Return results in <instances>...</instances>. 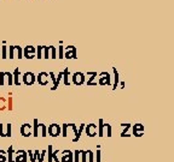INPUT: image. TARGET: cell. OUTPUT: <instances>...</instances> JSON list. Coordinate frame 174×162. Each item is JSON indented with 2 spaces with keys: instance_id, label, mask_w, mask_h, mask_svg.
Returning <instances> with one entry per match:
<instances>
[{
  "instance_id": "obj_36",
  "label": "cell",
  "mask_w": 174,
  "mask_h": 162,
  "mask_svg": "<svg viewBox=\"0 0 174 162\" xmlns=\"http://www.w3.org/2000/svg\"><path fill=\"white\" fill-rule=\"evenodd\" d=\"M86 152H87V157H88L87 162H94V152L92 150H86Z\"/></svg>"
},
{
  "instance_id": "obj_10",
  "label": "cell",
  "mask_w": 174,
  "mask_h": 162,
  "mask_svg": "<svg viewBox=\"0 0 174 162\" xmlns=\"http://www.w3.org/2000/svg\"><path fill=\"white\" fill-rule=\"evenodd\" d=\"M36 82L40 84V85H47L48 84V82H50V75L47 73V72H40L39 75H38V77H36Z\"/></svg>"
},
{
  "instance_id": "obj_34",
  "label": "cell",
  "mask_w": 174,
  "mask_h": 162,
  "mask_svg": "<svg viewBox=\"0 0 174 162\" xmlns=\"http://www.w3.org/2000/svg\"><path fill=\"white\" fill-rule=\"evenodd\" d=\"M7 161V154L5 150L0 149V162H6Z\"/></svg>"
},
{
  "instance_id": "obj_6",
  "label": "cell",
  "mask_w": 174,
  "mask_h": 162,
  "mask_svg": "<svg viewBox=\"0 0 174 162\" xmlns=\"http://www.w3.org/2000/svg\"><path fill=\"white\" fill-rule=\"evenodd\" d=\"M64 58L67 59H76L77 58V49L75 46H68L64 48Z\"/></svg>"
},
{
  "instance_id": "obj_41",
  "label": "cell",
  "mask_w": 174,
  "mask_h": 162,
  "mask_svg": "<svg viewBox=\"0 0 174 162\" xmlns=\"http://www.w3.org/2000/svg\"><path fill=\"white\" fill-rule=\"evenodd\" d=\"M58 59H64V47L62 44L58 47Z\"/></svg>"
},
{
  "instance_id": "obj_2",
  "label": "cell",
  "mask_w": 174,
  "mask_h": 162,
  "mask_svg": "<svg viewBox=\"0 0 174 162\" xmlns=\"http://www.w3.org/2000/svg\"><path fill=\"white\" fill-rule=\"evenodd\" d=\"M7 84L9 87L14 84V77H12V73L11 72H5V71H1L0 72V85H5Z\"/></svg>"
},
{
  "instance_id": "obj_44",
  "label": "cell",
  "mask_w": 174,
  "mask_h": 162,
  "mask_svg": "<svg viewBox=\"0 0 174 162\" xmlns=\"http://www.w3.org/2000/svg\"><path fill=\"white\" fill-rule=\"evenodd\" d=\"M101 156H102V151H101V145H97V152H96V157H97V162H101Z\"/></svg>"
},
{
  "instance_id": "obj_15",
  "label": "cell",
  "mask_w": 174,
  "mask_h": 162,
  "mask_svg": "<svg viewBox=\"0 0 174 162\" xmlns=\"http://www.w3.org/2000/svg\"><path fill=\"white\" fill-rule=\"evenodd\" d=\"M19 132H21V135L23 136V137H29V136H31V125L30 124H23L21 127H19Z\"/></svg>"
},
{
  "instance_id": "obj_37",
  "label": "cell",
  "mask_w": 174,
  "mask_h": 162,
  "mask_svg": "<svg viewBox=\"0 0 174 162\" xmlns=\"http://www.w3.org/2000/svg\"><path fill=\"white\" fill-rule=\"evenodd\" d=\"M80 162H87L86 150H80Z\"/></svg>"
},
{
  "instance_id": "obj_16",
  "label": "cell",
  "mask_w": 174,
  "mask_h": 162,
  "mask_svg": "<svg viewBox=\"0 0 174 162\" xmlns=\"http://www.w3.org/2000/svg\"><path fill=\"white\" fill-rule=\"evenodd\" d=\"M70 71L68 70V68H64V71H63V83H64V85L65 87H69L70 85Z\"/></svg>"
},
{
  "instance_id": "obj_38",
  "label": "cell",
  "mask_w": 174,
  "mask_h": 162,
  "mask_svg": "<svg viewBox=\"0 0 174 162\" xmlns=\"http://www.w3.org/2000/svg\"><path fill=\"white\" fill-rule=\"evenodd\" d=\"M39 159H40V151L34 150L33 151V162H39Z\"/></svg>"
},
{
  "instance_id": "obj_17",
  "label": "cell",
  "mask_w": 174,
  "mask_h": 162,
  "mask_svg": "<svg viewBox=\"0 0 174 162\" xmlns=\"http://www.w3.org/2000/svg\"><path fill=\"white\" fill-rule=\"evenodd\" d=\"M12 77H14V85H17V87H19L21 85V79H19V77H21V71H19V68H16L14 71V73H12Z\"/></svg>"
},
{
  "instance_id": "obj_35",
  "label": "cell",
  "mask_w": 174,
  "mask_h": 162,
  "mask_svg": "<svg viewBox=\"0 0 174 162\" xmlns=\"http://www.w3.org/2000/svg\"><path fill=\"white\" fill-rule=\"evenodd\" d=\"M7 109H9L10 112H11V110L14 109V98H12L11 94H10L9 98H7Z\"/></svg>"
},
{
  "instance_id": "obj_24",
  "label": "cell",
  "mask_w": 174,
  "mask_h": 162,
  "mask_svg": "<svg viewBox=\"0 0 174 162\" xmlns=\"http://www.w3.org/2000/svg\"><path fill=\"white\" fill-rule=\"evenodd\" d=\"M39 135L41 137L47 136V126L45 124H39Z\"/></svg>"
},
{
  "instance_id": "obj_40",
  "label": "cell",
  "mask_w": 174,
  "mask_h": 162,
  "mask_svg": "<svg viewBox=\"0 0 174 162\" xmlns=\"http://www.w3.org/2000/svg\"><path fill=\"white\" fill-rule=\"evenodd\" d=\"M9 49H7V56L10 58V59H14V46H10V47H7Z\"/></svg>"
},
{
  "instance_id": "obj_27",
  "label": "cell",
  "mask_w": 174,
  "mask_h": 162,
  "mask_svg": "<svg viewBox=\"0 0 174 162\" xmlns=\"http://www.w3.org/2000/svg\"><path fill=\"white\" fill-rule=\"evenodd\" d=\"M60 135H62V137H64V138L68 137V124L60 125Z\"/></svg>"
},
{
  "instance_id": "obj_3",
  "label": "cell",
  "mask_w": 174,
  "mask_h": 162,
  "mask_svg": "<svg viewBox=\"0 0 174 162\" xmlns=\"http://www.w3.org/2000/svg\"><path fill=\"white\" fill-rule=\"evenodd\" d=\"M70 78H72V84L74 85H77V87L85 84V81H86L85 73H82V72H74L72 76H70Z\"/></svg>"
},
{
  "instance_id": "obj_30",
  "label": "cell",
  "mask_w": 174,
  "mask_h": 162,
  "mask_svg": "<svg viewBox=\"0 0 174 162\" xmlns=\"http://www.w3.org/2000/svg\"><path fill=\"white\" fill-rule=\"evenodd\" d=\"M0 55H1V59H7V47L4 44L2 47H0Z\"/></svg>"
},
{
  "instance_id": "obj_46",
  "label": "cell",
  "mask_w": 174,
  "mask_h": 162,
  "mask_svg": "<svg viewBox=\"0 0 174 162\" xmlns=\"http://www.w3.org/2000/svg\"><path fill=\"white\" fill-rule=\"evenodd\" d=\"M62 79H63V71H62V72H59V73H58V76H56V82H57L58 84L60 83Z\"/></svg>"
},
{
  "instance_id": "obj_1",
  "label": "cell",
  "mask_w": 174,
  "mask_h": 162,
  "mask_svg": "<svg viewBox=\"0 0 174 162\" xmlns=\"http://www.w3.org/2000/svg\"><path fill=\"white\" fill-rule=\"evenodd\" d=\"M97 78H98V84L102 85V87H104V85H111V76H110V73L109 72H106V71H103L101 72L98 76H97Z\"/></svg>"
},
{
  "instance_id": "obj_31",
  "label": "cell",
  "mask_w": 174,
  "mask_h": 162,
  "mask_svg": "<svg viewBox=\"0 0 174 162\" xmlns=\"http://www.w3.org/2000/svg\"><path fill=\"white\" fill-rule=\"evenodd\" d=\"M35 56L38 59H43V46H38L35 48Z\"/></svg>"
},
{
  "instance_id": "obj_26",
  "label": "cell",
  "mask_w": 174,
  "mask_h": 162,
  "mask_svg": "<svg viewBox=\"0 0 174 162\" xmlns=\"http://www.w3.org/2000/svg\"><path fill=\"white\" fill-rule=\"evenodd\" d=\"M5 109H7V100L0 96V112H4Z\"/></svg>"
},
{
  "instance_id": "obj_13",
  "label": "cell",
  "mask_w": 174,
  "mask_h": 162,
  "mask_svg": "<svg viewBox=\"0 0 174 162\" xmlns=\"http://www.w3.org/2000/svg\"><path fill=\"white\" fill-rule=\"evenodd\" d=\"M130 129L133 130V136H135V137H142V136L144 135L145 127H144V125H142V124L132 125Z\"/></svg>"
},
{
  "instance_id": "obj_29",
  "label": "cell",
  "mask_w": 174,
  "mask_h": 162,
  "mask_svg": "<svg viewBox=\"0 0 174 162\" xmlns=\"http://www.w3.org/2000/svg\"><path fill=\"white\" fill-rule=\"evenodd\" d=\"M50 58V47L43 46V59H48Z\"/></svg>"
},
{
  "instance_id": "obj_49",
  "label": "cell",
  "mask_w": 174,
  "mask_h": 162,
  "mask_svg": "<svg viewBox=\"0 0 174 162\" xmlns=\"http://www.w3.org/2000/svg\"><path fill=\"white\" fill-rule=\"evenodd\" d=\"M0 49H1V48H0ZM0 58H1V55H0Z\"/></svg>"
},
{
  "instance_id": "obj_39",
  "label": "cell",
  "mask_w": 174,
  "mask_h": 162,
  "mask_svg": "<svg viewBox=\"0 0 174 162\" xmlns=\"http://www.w3.org/2000/svg\"><path fill=\"white\" fill-rule=\"evenodd\" d=\"M72 159H74V162H80V150H75L72 152Z\"/></svg>"
},
{
  "instance_id": "obj_22",
  "label": "cell",
  "mask_w": 174,
  "mask_h": 162,
  "mask_svg": "<svg viewBox=\"0 0 174 162\" xmlns=\"http://www.w3.org/2000/svg\"><path fill=\"white\" fill-rule=\"evenodd\" d=\"M14 55L16 59H22L23 58V48L19 46H14Z\"/></svg>"
},
{
  "instance_id": "obj_48",
  "label": "cell",
  "mask_w": 174,
  "mask_h": 162,
  "mask_svg": "<svg viewBox=\"0 0 174 162\" xmlns=\"http://www.w3.org/2000/svg\"><path fill=\"white\" fill-rule=\"evenodd\" d=\"M118 85H120V88H125V82H121V83H118Z\"/></svg>"
},
{
  "instance_id": "obj_42",
  "label": "cell",
  "mask_w": 174,
  "mask_h": 162,
  "mask_svg": "<svg viewBox=\"0 0 174 162\" xmlns=\"http://www.w3.org/2000/svg\"><path fill=\"white\" fill-rule=\"evenodd\" d=\"M58 150H55V151H52V161L53 162H60L59 160V157H58Z\"/></svg>"
},
{
  "instance_id": "obj_7",
  "label": "cell",
  "mask_w": 174,
  "mask_h": 162,
  "mask_svg": "<svg viewBox=\"0 0 174 162\" xmlns=\"http://www.w3.org/2000/svg\"><path fill=\"white\" fill-rule=\"evenodd\" d=\"M47 133H48V136H51L53 138L58 137V136L60 135V125H58V124H51V125H48Z\"/></svg>"
},
{
  "instance_id": "obj_25",
  "label": "cell",
  "mask_w": 174,
  "mask_h": 162,
  "mask_svg": "<svg viewBox=\"0 0 174 162\" xmlns=\"http://www.w3.org/2000/svg\"><path fill=\"white\" fill-rule=\"evenodd\" d=\"M14 147L10 145L9 149L6 150V154H7V161L9 162H14Z\"/></svg>"
},
{
  "instance_id": "obj_20",
  "label": "cell",
  "mask_w": 174,
  "mask_h": 162,
  "mask_svg": "<svg viewBox=\"0 0 174 162\" xmlns=\"http://www.w3.org/2000/svg\"><path fill=\"white\" fill-rule=\"evenodd\" d=\"M104 129H105V126H104V120H103V119H99V120H98V125H97V131H98L97 135L99 136V137H103V136H104Z\"/></svg>"
},
{
  "instance_id": "obj_33",
  "label": "cell",
  "mask_w": 174,
  "mask_h": 162,
  "mask_svg": "<svg viewBox=\"0 0 174 162\" xmlns=\"http://www.w3.org/2000/svg\"><path fill=\"white\" fill-rule=\"evenodd\" d=\"M52 151H53V148H52V145L50 144V145H48V149L46 150V155H47V157H48V162H53L52 161Z\"/></svg>"
},
{
  "instance_id": "obj_8",
  "label": "cell",
  "mask_w": 174,
  "mask_h": 162,
  "mask_svg": "<svg viewBox=\"0 0 174 162\" xmlns=\"http://www.w3.org/2000/svg\"><path fill=\"white\" fill-rule=\"evenodd\" d=\"M12 133V125L11 124H6L2 125L0 124V137H11Z\"/></svg>"
},
{
  "instance_id": "obj_4",
  "label": "cell",
  "mask_w": 174,
  "mask_h": 162,
  "mask_svg": "<svg viewBox=\"0 0 174 162\" xmlns=\"http://www.w3.org/2000/svg\"><path fill=\"white\" fill-rule=\"evenodd\" d=\"M14 162H28L27 150L19 149L14 152Z\"/></svg>"
},
{
  "instance_id": "obj_9",
  "label": "cell",
  "mask_w": 174,
  "mask_h": 162,
  "mask_svg": "<svg viewBox=\"0 0 174 162\" xmlns=\"http://www.w3.org/2000/svg\"><path fill=\"white\" fill-rule=\"evenodd\" d=\"M85 133H86L88 137H96L97 133H98V131H97V125L96 124H93V122H91V124H88V125H85Z\"/></svg>"
},
{
  "instance_id": "obj_32",
  "label": "cell",
  "mask_w": 174,
  "mask_h": 162,
  "mask_svg": "<svg viewBox=\"0 0 174 162\" xmlns=\"http://www.w3.org/2000/svg\"><path fill=\"white\" fill-rule=\"evenodd\" d=\"M104 126L106 129V137H111L113 136V129H111V125L108 124V122H104Z\"/></svg>"
},
{
  "instance_id": "obj_23",
  "label": "cell",
  "mask_w": 174,
  "mask_h": 162,
  "mask_svg": "<svg viewBox=\"0 0 174 162\" xmlns=\"http://www.w3.org/2000/svg\"><path fill=\"white\" fill-rule=\"evenodd\" d=\"M48 75H50V79L52 81V87H51V90H56L58 87H59V84H58L57 82H56V75H55L53 72H50Z\"/></svg>"
},
{
  "instance_id": "obj_19",
  "label": "cell",
  "mask_w": 174,
  "mask_h": 162,
  "mask_svg": "<svg viewBox=\"0 0 174 162\" xmlns=\"http://www.w3.org/2000/svg\"><path fill=\"white\" fill-rule=\"evenodd\" d=\"M113 73H114V84H113V90H116V88L118 87L120 83V75L117 72L116 68H113Z\"/></svg>"
},
{
  "instance_id": "obj_11",
  "label": "cell",
  "mask_w": 174,
  "mask_h": 162,
  "mask_svg": "<svg viewBox=\"0 0 174 162\" xmlns=\"http://www.w3.org/2000/svg\"><path fill=\"white\" fill-rule=\"evenodd\" d=\"M60 162H74V159H72V150H63L60 152Z\"/></svg>"
},
{
  "instance_id": "obj_45",
  "label": "cell",
  "mask_w": 174,
  "mask_h": 162,
  "mask_svg": "<svg viewBox=\"0 0 174 162\" xmlns=\"http://www.w3.org/2000/svg\"><path fill=\"white\" fill-rule=\"evenodd\" d=\"M45 157H46V149H44V150L40 151V159H39V162H44Z\"/></svg>"
},
{
  "instance_id": "obj_12",
  "label": "cell",
  "mask_w": 174,
  "mask_h": 162,
  "mask_svg": "<svg viewBox=\"0 0 174 162\" xmlns=\"http://www.w3.org/2000/svg\"><path fill=\"white\" fill-rule=\"evenodd\" d=\"M87 76H89L88 77V79L85 81V83L87 84V87H97V76H98V73L97 72H87Z\"/></svg>"
},
{
  "instance_id": "obj_5",
  "label": "cell",
  "mask_w": 174,
  "mask_h": 162,
  "mask_svg": "<svg viewBox=\"0 0 174 162\" xmlns=\"http://www.w3.org/2000/svg\"><path fill=\"white\" fill-rule=\"evenodd\" d=\"M22 82L26 84V85H33L35 82H36V76L30 72V71H27L22 75Z\"/></svg>"
},
{
  "instance_id": "obj_28",
  "label": "cell",
  "mask_w": 174,
  "mask_h": 162,
  "mask_svg": "<svg viewBox=\"0 0 174 162\" xmlns=\"http://www.w3.org/2000/svg\"><path fill=\"white\" fill-rule=\"evenodd\" d=\"M50 58L57 59V48L55 46H50Z\"/></svg>"
},
{
  "instance_id": "obj_47",
  "label": "cell",
  "mask_w": 174,
  "mask_h": 162,
  "mask_svg": "<svg viewBox=\"0 0 174 162\" xmlns=\"http://www.w3.org/2000/svg\"><path fill=\"white\" fill-rule=\"evenodd\" d=\"M27 155L30 159V162H33V150H27Z\"/></svg>"
},
{
  "instance_id": "obj_18",
  "label": "cell",
  "mask_w": 174,
  "mask_h": 162,
  "mask_svg": "<svg viewBox=\"0 0 174 162\" xmlns=\"http://www.w3.org/2000/svg\"><path fill=\"white\" fill-rule=\"evenodd\" d=\"M31 136L34 137H39V120L38 119H34L33 125H31Z\"/></svg>"
},
{
  "instance_id": "obj_43",
  "label": "cell",
  "mask_w": 174,
  "mask_h": 162,
  "mask_svg": "<svg viewBox=\"0 0 174 162\" xmlns=\"http://www.w3.org/2000/svg\"><path fill=\"white\" fill-rule=\"evenodd\" d=\"M84 130H85V124H81L80 127L77 129V138H79V139H80V137H81V135H82Z\"/></svg>"
},
{
  "instance_id": "obj_14",
  "label": "cell",
  "mask_w": 174,
  "mask_h": 162,
  "mask_svg": "<svg viewBox=\"0 0 174 162\" xmlns=\"http://www.w3.org/2000/svg\"><path fill=\"white\" fill-rule=\"evenodd\" d=\"M23 56L27 59H34L35 58V47L33 46H27L23 48Z\"/></svg>"
},
{
  "instance_id": "obj_21",
  "label": "cell",
  "mask_w": 174,
  "mask_h": 162,
  "mask_svg": "<svg viewBox=\"0 0 174 162\" xmlns=\"http://www.w3.org/2000/svg\"><path fill=\"white\" fill-rule=\"evenodd\" d=\"M121 126L123 127V130H122V132H121V137H130V135H128V131L130 130V127H132V125L130 124H121Z\"/></svg>"
}]
</instances>
